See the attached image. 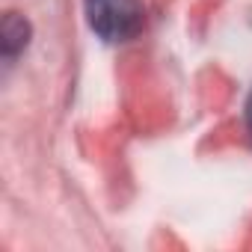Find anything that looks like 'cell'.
<instances>
[{
    "label": "cell",
    "mask_w": 252,
    "mask_h": 252,
    "mask_svg": "<svg viewBox=\"0 0 252 252\" xmlns=\"http://www.w3.org/2000/svg\"><path fill=\"white\" fill-rule=\"evenodd\" d=\"M83 12L89 30L107 45L131 42L146 27L143 0H83Z\"/></svg>",
    "instance_id": "1"
},
{
    "label": "cell",
    "mask_w": 252,
    "mask_h": 252,
    "mask_svg": "<svg viewBox=\"0 0 252 252\" xmlns=\"http://www.w3.org/2000/svg\"><path fill=\"white\" fill-rule=\"evenodd\" d=\"M30 21L18 12H6L3 15V27H0V51H3V63L12 65L24 48L30 45Z\"/></svg>",
    "instance_id": "2"
},
{
    "label": "cell",
    "mask_w": 252,
    "mask_h": 252,
    "mask_svg": "<svg viewBox=\"0 0 252 252\" xmlns=\"http://www.w3.org/2000/svg\"><path fill=\"white\" fill-rule=\"evenodd\" d=\"M243 116H246V131H249V140H252V92H249V98H246Z\"/></svg>",
    "instance_id": "3"
}]
</instances>
